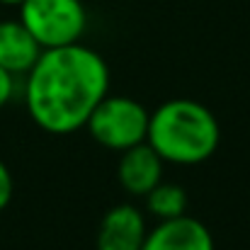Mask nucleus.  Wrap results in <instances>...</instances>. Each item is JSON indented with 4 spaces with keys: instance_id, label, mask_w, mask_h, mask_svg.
<instances>
[{
    "instance_id": "nucleus-11",
    "label": "nucleus",
    "mask_w": 250,
    "mask_h": 250,
    "mask_svg": "<svg viewBox=\"0 0 250 250\" xmlns=\"http://www.w3.org/2000/svg\"><path fill=\"white\" fill-rule=\"evenodd\" d=\"M12 73H7L5 68H0V109L10 102V97H12Z\"/></svg>"
},
{
    "instance_id": "nucleus-6",
    "label": "nucleus",
    "mask_w": 250,
    "mask_h": 250,
    "mask_svg": "<svg viewBox=\"0 0 250 250\" xmlns=\"http://www.w3.org/2000/svg\"><path fill=\"white\" fill-rule=\"evenodd\" d=\"M141 250H214V238L199 219L182 214L153 226Z\"/></svg>"
},
{
    "instance_id": "nucleus-9",
    "label": "nucleus",
    "mask_w": 250,
    "mask_h": 250,
    "mask_svg": "<svg viewBox=\"0 0 250 250\" xmlns=\"http://www.w3.org/2000/svg\"><path fill=\"white\" fill-rule=\"evenodd\" d=\"M146 207L153 216L163 219H175L187 211V192L175 185V182H158L148 194H146Z\"/></svg>"
},
{
    "instance_id": "nucleus-5",
    "label": "nucleus",
    "mask_w": 250,
    "mask_h": 250,
    "mask_svg": "<svg viewBox=\"0 0 250 250\" xmlns=\"http://www.w3.org/2000/svg\"><path fill=\"white\" fill-rule=\"evenodd\" d=\"M148 236L144 214L131 204L112 207L97 231V250H141Z\"/></svg>"
},
{
    "instance_id": "nucleus-2",
    "label": "nucleus",
    "mask_w": 250,
    "mask_h": 250,
    "mask_svg": "<svg viewBox=\"0 0 250 250\" xmlns=\"http://www.w3.org/2000/svg\"><path fill=\"white\" fill-rule=\"evenodd\" d=\"M219 122L197 100H167L151 112L146 141L167 163L197 166L219 148Z\"/></svg>"
},
{
    "instance_id": "nucleus-1",
    "label": "nucleus",
    "mask_w": 250,
    "mask_h": 250,
    "mask_svg": "<svg viewBox=\"0 0 250 250\" xmlns=\"http://www.w3.org/2000/svg\"><path fill=\"white\" fill-rule=\"evenodd\" d=\"M107 90L109 68L104 59L78 42L42 51L27 71L24 102L39 129L63 136L83 129Z\"/></svg>"
},
{
    "instance_id": "nucleus-4",
    "label": "nucleus",
    "mask_w": 250,
    "mask_h": 250,
    "mask_svg": "<svg viewBox=\"0 0 250 250\" xmlns=\"http://www.w3.org/2000/svg\"><path fill=\"white\" fill-rule=\"evenodd\" d=\"M20 22L42 49H56L81 42L87 15L81 0H22Z\"/></svg>"
},
{
    "instance_id": "nucleus-12",
    "label": "nucleus",
    "mask_w": 250,
    "mask_h": 250,
    "mask_svg": "<svg viewBox=\"0 0 250 250\" xmlns=\"http://www.w3.org/2000/svg\"><path fill=\"white\" fill-rule=\"evenodd\" d=\"M0 2H2V5H20L22 0H0Z\"/></svg>"
},
{
    "instance_id": "nucleus-3",
    "label": "nucleus",
    "mask_w": 250,
    "mask_h": 250,
    "mask_svg": "<svg viewBox=\"0 0 250 250\" xmlns=\"http://www.w3.org/2000/svg\"><path fill=\"white\" fill-rule=\"evenodd\" d=\"M148 119L151 112L141 102L124 95H104L87 117L85 129L100 146L112 151H126L146 141Z\"/></svg>"
},
{
    "instance_id": "nucleus-10",
    "label": "nucleus",
    "mask_w": 250,
    "mask_h": 250,
    "mask_svg": "<svg viewBox=\"0 0 250 250\" xmlns=\"http://www.w3.org/2000/svg\"><path fill=\"white\" fill-rule=\"evenodd\" d=\"M12 192H15V182H12V175H10V170L7 166L0 161V211L10 204V199H12Z\"/></svg>"
},
{
    "instance_id": "nucleus-8",
    "label": "nucleus",
    "mask_w": 250,
    "mask_h": 250,
    "mask_svg": "<svg viewBox=\"0 0 250 250\" xmlns=\"http://www.w3.org/2000/svg\"><path fill=\"white\" fill-rule=\"evenodd\" d=\"M42 51L44 49L39 46V42L20 20L0 22V68L12 76L27 73L37 63Z\"/></svg>"
},
{
    "instance_id": "nucleus-7",
    "label": "nucleus",
    "mask_w": 250,
    "mask_h": 250,
    "mask_svg": "<svg viewBox=\"0 0 250 250\" xmlns=\"http://www.w3.org/2000/svg\"><path fill=\"white\" fill-rule=\"evenodd\" d=\"M163 158L158 156V151L148 144L141 141L126 151H122L119 167H117V177L119 185L136 197H146L163 177Z\"/></svg>"
}]
</instances>
